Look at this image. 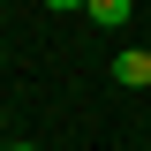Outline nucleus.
<instances>
[{"label":"nucleus","instance_id":"nucleus-2","mask_svg":"<svg viewBox=\"0 0 151 151\" xmlns=\"http://www.w3.org/2000/svg\"><path fill=\"white\" fill-rule=\"evenodd\" d=\"M83 15H91V23H106V30H113V23H129V15H136V0H91Z\"/></svg>","mask_w":151,"mask_h":151},{"label":"nucleus","instance_id":"nucleus-3","mask_svg":"<svg viewBox=\"0 0 151 151\" xmlns=\"http://www.w3.org/2000/svg\"><path fill=\"white\" fill-rule=\"evenodd\" d=\"M45 8H60V15H83V8H91V0H45Z\"/></svg>","mask_w":151,"mask_h":151},{"label":"nucleus","instance_id":"nucleus-1","mask_svg":"<svg viewBox=\"0 0 151 151\" xmlns=\"http://www.w3.org/2000/svg\"><path fill=\"white\" fill-rule=\"evenodd\" d=\"M113 83L144 91V83H151V45H129V53H113Z\"/></svg>","mask_w":151,"mask_h":151},{"label":"nucleus","instance_id":"nucleus-6","mask_svg":"<svg viewBox=\"0 0 151 151\" xmlns=\"http://www.w3.org/2000/svg\"><path fill=\"white\" fill-rule=\"evenodd\" d=\"M144 45H151V38H144Z\"/></svg>","mask_w":151,"mask_h":151},{"label":"nucleus","instance_id":"nucleus-4","mask_svg":"<svg viewBox=\"0 0 151 151\" xmlns=\"http://www.w3.org/2000/svg\"><path fill=\"white\" fill-rule=\"evenodd\" d=\"M8 151H38V144H23V136H15V144H8Z\"/></svg>","mask_w":151,"mask_h":151},{"label":"nucleus","instance_id":"nucleus-5","mask_svg":"<svg viewBox=\"0 0 151 151\" xmlns=\"http://www.w3.org/2000/svg\"><path fill=\"white\" fill-rule=\"evenodd\" d=\"M8 144H15V136H8V129H0V151H8Z\"/></svg>","mask_w":151,"mask_h":151}]
</instances>
